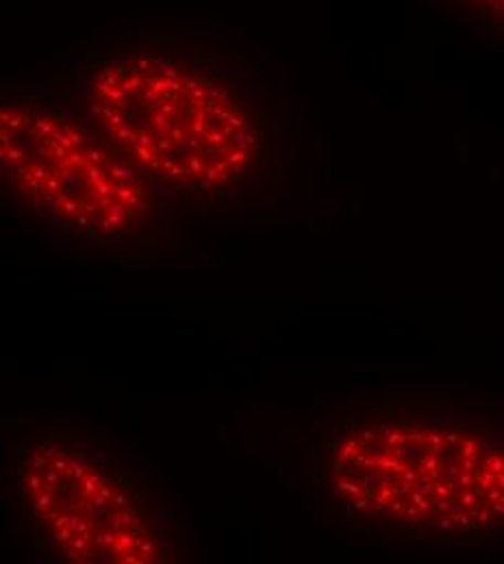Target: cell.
Masks as SVG:
<instances>
[{"label":"cell","instance_id":"cell-1","mask_svg":"<svg viewBox=\"0 0 504 564\" xmlns=\"http://www.w3.org/2000/svg\"><path fill=\"white\" fill-rule=\"evenodd\" d=\"M92 111L142 170L185 192H224L259 156L246 109L214 83L157 64L103 72Z\"/></svg>","mask_w":504,"mask_h":564},{"label":"cell","instance_id":"cell-2","mask_svg":"<svg viewBox=\"0 0 504 564\" xmlns=\"http://www.w3.org/2000/svg\"><path fill=\"white\" fill-rule=\"evenodd\" d=\"M322 456L324 489L378 517L465 528L494 487L496 460H483L476 441L454 430L363 425L331 434Z\"/></svg>","mask_w":504,"mask_h":564},{"label":"cell","instance_id":"cell-3","mask_svg":"<svg viewBox=\"0 0 504 564\" xmlns=\"http://www.w3.org/2000/svg\"><path fill=\"white\" fill-rule=\"evenodd\" d=\"M18 491L37 539L71 563H161L165 550L146 495L120 469L64 436L18 452Z\"/></svg>","mask_w":504,"mask_h":564},{"label":"cell","instance_id":"cell-4","mask_svg":"<svg viewBox=\"0 0 504 564\" xmlns=\"http://www.w3.org/2000/svg\"><path fill=\"white\" fill-rule=\"evenodd\" d=\"M2 167L31 207L89 237H120L144 213L131 170L55 116L4 107Z\"/></svg>","mask_w":504,"mask_h":564}]
</instances>
